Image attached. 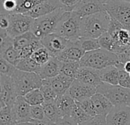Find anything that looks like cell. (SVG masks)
I'll return each mask as SVG.
<instances>
[{"label":"cell","instance_id":"1","mask_svg":"<svg viewBox=\"0 0 130 125\" xmlns=\"http://www.w3.org/2000/svg\"><path fill=\"white\" fill-rule=\"evenodd\" d=\"M110 16L107 11L82 18L81 37L98 39L108 31Z\"/></svg>","mask_w":130,"mask_h":125},{"label":"cell","instance_id":"2","mask_svg":"<svg viewBox=\"0 0 130 125\" xmlns=\"http://www.w3.org/2000/svg\"><path fill=\"white\" fill-rule=\"evenodd\" d=\"M80 65L83 67L101 70L111 66L118 68L120 63L117 53L101 48L85 53L80 61Z\"/></svg>","mask_w":130,"mask_h":125},{"label":"cell","instance_id":"3","mask_svg":"<svg viewBox=\"0 0 130 125\" xmlns=\"http://www.w3.org/2000/svg\"><path fill=\"white\" fill-rule=\"evenodd\" d=\"M81 21L82 18L75 11H66L55 33L71 42H77L81 38Z\"/></svg>","mask_w":130,"mask_h":125},{"label":"cell","instance_id":"4","mask_svg":"<svg viewBox=\"0 0 130 125\" xmlns=\"http://www.w3.org/2000/svg\"><path fill=\"white\" fill-rule=\"evenodd\" d=\"M66 11H67L65 8H61L52 13L35 19L31 31L39 40L55 33L58 24Z\"/></svg>","mask_w":130,"mask_h":125},{"label":"cell","instance_id":"5","mask_svg":"<svg viewBox=\"0 0 130 125\" xmlns=\"http://www.w3.org/2000/svg\"><path fill=\"white\" fill-rule=\"evenodd\" d=\"M18 96H24L34 89H40L43 79L39 74L16 70L11 76Z\"/></svg>","mask_w":130,"mask_h":125},{"label":"cell","instance_id":"6","mask_svg":"<svg viewBox=\"0 0 130 125\" xmlns=\"http://www.w3.org/2000/svg\"><path fill=\"white\" fill-rule=\"evenodd\" d=\"M97 91L106 96L114 107H130V89L103 82L98 87Z\"/></svg>","mask_w":130,"mask_h":125},{"label":"cell","instance_id":"7","mask_svg":"<svg viewBox=\"0 0 130 125\" xmlns=\"http://www.w3.org/2000/svg\"><path fill=\"white\" fill-rule=\"evenodd\" d=\"M35 19L25 14L10 15V26L6 31L8 36L14 38L21 34L31 31Z\"/></svg>","mask_w":130,"mask_h":125},{"label":"cell","instance_id":"8","mask_svg":"<svg viewBox=\"0 0 130 125\" xmlns=\"http://www.w3.org/2000/svg\"><path fill=\"white\" fill-rule=\"evenodd\" d=\"M110 16L119 21L124 28L130 31V3L114 0L105 5Z\"/></svg>","mask_w":130,"mask_h":125},{"label":"cell","instance_id":"9","mask_svg":"<svg viewBox=\"0 0 130 125\" xmlns=\"http://www.w3.org/2000/svg\"><path fill=\"white\" fill-rule=\"evenodd\" d=\"M0 57L15 67L21 60L19 52L14 47L13 38L3 29L0 30Z\"/></svg>","mask_w":130,"mask_h":125},{"label":"cell","instance_id":"10","mask_svg":"<svg viewBox=\"0 0 130 125\" xmlns=\"http://www.w3.org/2000/svg\"><path fill=\"white\" fill-rule=\"evenodd\" d=\"M18 95L11 77L0 74V108L13 106Z\"/></svg>","mask_w":130,"mask_h":125},{"label":"cell","instance_id":"11","mask_svg":"<svg viewBox=\"0 0 130 125\" xmlns=\"http://www.w3.org/2000/svg\"><path fill=\"white\" fill-rule=\"evenodd\" d=\"M42 45L47 49L53 57H57L62 51H64L72 42L53 33L49 34L40 40Z\"/></svg>","mask_w":130,"mask_h":125},{"label":"cell","instance_id":"12","mask_svg":"<svg viewBox=\"0 0 130 125\" xmlns=\"http://www.w3.org/2000/svg\"><path fill=\"white\" fill-rule=\"evenodd\" d=\"M105 11V5H104L100 0H80L72 8V11L77 13L81 18L90 16Z\"/></svg>","mask_w":130,"mask_h":125},{"label":"cell","instance_id":"13","mask_svg":"<svg viewBox=\"0 0 130 125\" xmlns=\"http://www.w3.org/2000/svg\"><path fill=\"white\" fill-rule=\"evenodd\" d=\"M97 92V88L86 85L77 79H75L72 83L67 94L75 100V102H79L91 98Z\"/></svg>","mask_w":130,"mask_h":125},{"label":"cell","instance_id":"14","mask_svg":"<svg viewBox=\"0 0 130 125\" xmlns=\"http://www.w3.org/2000/svg\"><path fill=\"white\" fill-rule=\"evenodd\" d=\"M12 113L16 124L31 122L30 105L25 101L24 96H18L13 106Z\"/></svg>","mask_w":130,"mask_h":125},{"label":"cell","instance_id":"15","mask_svg":"<svg viewBox=\"0 0 130 125\" xmlns=\"http://www.w3.org/2000/svg\"><path fill=\"white\" fill-rule=\"evenodd\" d=\"M106 118L107 125H129L130 107H114Z\"/></svg>","mask_w":130,"mask_h":125},{"label":"cell","instance_id":"16","mask_svg":"<svg viewBox=\"0 0 130 125\" xmlns=\"http://www.w3.org/2000/svg\"><path fill=\"white\" fill-rule=\"evenodd\" d=\"M61 8H64V6L61 3L60 0H45L43 2L37 5L26 15L30 16L34 19H37L38 18L52 13Z\"/></svg>","mask_w":130,"mask_h":125},{"label":"cell","instance_id":"17","mask_svg":"<svg viewBox=\"0 0 130 125\" xmlns=\"http://www.w3.org/2000/svg\"><path fill=\"white\" fill-rule=\"evenodd\" d=\"M75 79L97 89L103 83L99 76V70L83 66L80 67Z\"/></svg>","mask_w":130,"mask_h":125},{"label":"cell","instance_id":"18","mask_svg":"<svg viewBox=\"0 0 130 125\" xmlns=\"http://www.w3.org/2000/svg\"><path fill=\"white\" fill-rule=\"evenodd\" d=\"M74 80V79L69 78L62 74H59L54 78L43 80V82L50 85L56 92L58 96H60L67 94Z\"/></svg>","mask_w":130,"mask_h":125},{"label":"cell","instance_id":"19","mask_svg":"<svg viewBox=\"0 0 130 125\" xmlns=\"http://www.w3.org/2000/svg\"><path fill=\"white\" fill-rule=\"evenodd\" d=\"M85 52L77 42H72V44L62 51L56 58L62 62H80Z\"/></svg>","mask_w":130,"mask_h":125},{"label":"cell","instance_id":"20","mask_svg":"<svg viewBox=\"0 0 130 125\" xmlns=\"http://www.w3.org/2000/svg\"><path fill=\"white\" fill-rule=\"evenodd\" d=\"M110 34V33H109ZM117 44L116 53H121L130 49V31L123 27L110 34Z\"/></svg>","mask_w":130,"mask_h":125},{"label":"cell","instance_id":"21","mask_svg":"<svg viewBox=\"0 0 130 125\" xmlns=\"http://www.w3.org/2000/svg\"><path fill=\"white\" fill-rule=\"evenodd\" d=\"M61 61L56 57H52L50 60L41 66L39 76L43 80L54 78L60 74Z\"/></svg>","mask_w":130,"mask_h":125},{"label":"cell","instance_id":"22","mask_svg":"<svg viewBox=\"0 0 130 125\" xmlns=\"http://www.w3.org/2000/svg\"><path fill=\"white\" fill-rule=\"evenodd\" d=\"M94 102L96 112L98 115L107 116V115L113 109L114 106L110 102V100L104 95L97 92L91 97Z\"/></svg>","mask_w":130,"mask_h":125},{"label":"cell","instance_id":"23","mask_svg":"<svg viewBox=\"0 0 130 125\" xmlns=\"http://www.w3.org/2000/svg\"><path fill=\"white\" fill-rule=\"evenodd\" d=\"M55 103L61 118L69 116L76 105L75 100H74L68 94L58 96L57 99L55 101Z\"/></svg>","mask_w":130,"mask_h":125},{"label":"cell","instance_id":"24","mask_svg":"<svg viewBox=\"0 0 130 125\" xmlns=\"http://www.w3.org/2000/svg\"><path fill=\"white\" fill-rule=\"evenodd\" d=\"M99 76L101 81L104 83L111 86L119 85V69L115 66L99 70Z\"/></svg>","mask_w":130,"mask_h":125},{"label":"cell","instance_id":"25","mask_svg":"<svg viewBox=\"0 0 130 125\" xmlns=\"http://www.w3.org/2000/svg\"><path fill=\"white\" fill-rule=\"evenodd\" d=\"M42 105L44 110L45 118L50 122L56 124L62 118L58 112L55 102H44Z\"/></svg>","mask_w":130,"mask_h":125},{"label":"cell","instance_id":"26","mask_svg":"<svg viewBox=\"0 0 130 125\" xmlns=\"http://www.w3.org/2000/svg\"><path fill=\"white\" fill-rule=\"evenodd\" d=\"M41 66H42L39 65L34 59L30 57L26 59H21L18 64L16 66V69L23 72L34 73L39 74Z\"/></svg>","mask_w":130,"mask_h":125},{"label":"cell","instance_id":"27","mask_svg":"<svg viewBox=\"0 0 130 125\" xmlns=\"http://www.w3.org/2000/svg\"><path fill=\"white\" fill-rule=\"evenodd\" d=\"M35 35L33 34L32 31L27 32L25 34H21L14 38H13V42H14V47L17 50H20L23 49L24 47L30 45L34 40H37Z\"/></svg>","mask_w":130,"mask_h":125},{"label":"cell","instance_id":"28","mask_svg":"<svg viewBox=\"0 0 130 125\" xmlns=\"http://www.w3.org/2000/svg\"><path fill=\"white\" fill-rule=\"evenodd\" d=\"M80 67V62H62L60 74L75 79Z\"/></svg>","mask_w":130,"mask_h":125},{"label":"cell","instance_id":"29","mask_svg":"<svg viewBox=\"0 0 130 125\" xmlns=\"http://www.w3.org/2000/svg\"><path fill=\"white\" fill-rule=\"evenodd\" d=\"M44 1L45 0H17L18 5L14 13L26 15Z\"/></svg>","mask_w":130,"mask_h":125},{"label":"cell","instance_id":"30","mask_svg":"<svg viewBox=\"0 0 130 125\" xmlns=\"http://www.w3.org/2000/svg\"><path fill=\"white\" fill-rule=\"evenodd\" d=\"M78 43L85 53L90 52V51H94V50L101 48V45H100L99 40L95 39V38L81 37L78 40Z\"/></svg>","mask_w":130,"mask_h":125},{"label":"cell","instance_id":"31","mask_svg":"<svg viewBox=\"0 0 130 125\" xmlns=\"http://www.w3.org/2000/svg\"><path fill=\"white\" fill-rule=\"evenodd\" d=\"M69 116L73 119V121L78 125L82 124L83 123H85V121H88L90 118H92V117L89 116L88 115H87L85 113V112L81 108V106L77 102Z\"/></svg>","mask_w":130,"mask_h":125},{"label":"cell","instance_id":"32","mask_svg":"<svg viewBox=\"0 0 130 125\" xmlns=\"http://www.w3.org/2000/svg\"><path fill=\"white\" fill-rule=\"evenodd\" d=\"M25 101L30 105H43V102H45L44 98L43 96V94L40 91V89H34L26 94L24 96Z\"/></svg>","mask_w":130,"mask_h":125},{"label":"cell","instance_id":"33","mask_svg":"<svg viewBox=\"0 0 130 125\" xmlns=\"http://www.w3.org/2000/svg\"><path fill=\"white\" fill-rule=\"evenodd\" d=\"M98 40L100 42L101 47L102 49H104L107 51L116 53V50H117L116 42L108 32H106L105 34L101 35L98 38Z\"/></svg>","mask_w":130,"mask_h":125},{"label":"cell","instance_id":"34","mask_svg":"<svg viewBox=\"0 0 130 125\" xmlns=\"http://www.w3.org/2000/svg\"><path fill=\"white\" fill-rule=\"evenodd\" d=\"M52 57H53L51 56L50 53L43 46L37 50L31 57V58L34 59L40 66H43L48 63Z\"/></svg>","mask_w":130,"mask_h":125},{"label":"cell","instance_id":"35","mask_svg":"<svg viewBox=\"0 0 130 125\" xmlns=\"http://www.w3.org/2000/svg\"><path fill=\"white\" fill-rule=\"evenodd\" d=\"M16 124L12 113L11 106H5L0 108V125Z\"/></svg>","mask_w":130,"mask_h":125},{"label":"cell","instance_id":"36","mask_svg":"<svg viewBox=\"0 0 130 125\" xmlns=\"http://www.w3.org/2000/svg\"><path fill=\"white\" fill-rule=\"evenodd\" d=\"M41 47H43V45H42V43H41L40 40L37 39V40H34L30 45L24 47L23 49H21V50H20L18 51L21 59H26V58L31 57L33 53L37 50L40 48Z\"/></svg>","mask_w":130,"mask_h":125},{"label":"cell","instance_id":"37","mask_svg":"<svg viewBox=\"0 0 130 125\" xmlns=\"http://www.w3.org/2000/svg\"><path fill=\"white\" fill-rule=\"evenodd\" d=\"M40 89L43 94L45 102H55L57 99L58 95L50 85L43 82V86Z\"/></svg>","mask_w":130,"mask_h":125},{"label":"cell","instance_id":"38","mask_svg":"<svg viewBox=\"0 0 130 125\" xmlns=\"http://www.w3.org/2000/svg\"><path fill=\"white\" fill-rule=\"evenodd\" d=\"M80 106L81 108L85 112V113L87 115H88L91 117H94L97 116V112H96V109L94 105V102L91 99V98L90 99H87L85 100H83L82 102H76Z\"/></svg>","mask_w":130,"mask_h":125},{"label":"cell","instance_id":"39","mask_svg":"<svg viewBox=\"0 0 130 125\" xmlns=\"http://www.w3.org/2000/svg\"><path fill=\"white\" fill-rule=\"evenodd\" d=\"M16 70L17 69L14 66L3 58H0V74L11 77Z\"/></svg>","mask_w":130,"mask_h":125},{"label":"cell","instance_id":"40","mask_svg":"<svg viewBox=\"0 0 130 125\" xmlns=\"http://www.w3.org/2000/svg\"><path fill=\"white\" fill-rule=\"evenodd\" d=\"M30 118L32 121L43 120L45 118L44 110L42 105L30 106Z\"/></svg>","mask_w":130,"mask_h":125},{"label":"cell","instance_id":"41","mask_svg":"<svg viewBox=\"0 0 130 125\" xmlns=\"http://www.w3.org/2000/svg\"><path fill=\"white\" fill-rule=\"evenodd\" d=\"M119 86L130 89V74L124 69L119 70Z\"/></svg>","mask_w":130,"mask_h":125},{"label":"cell","instance_id":"42","mask_svg":"<svg viewBox=\"0 0 130 125\" xmlns=\"http://www.w3.org/2000/svg\"><path fill=\"white\" fill-rule=\"evenodd\" d=\"M10 13L1 9L0 14V28L7 31L10 26Z\"/></svg>","mask_w":130,"mask_h":125},{"label":"cell","instance_id":"43","mask_svg":"<svg viewBox=\"0 0 130 125\" xmlns=\"http://www.w3.org/2000/svg\"><path fill=\"white\" fill-rule=\"evenodd\" d=\"M81 125H107V118L106 116L102 115H97L92 117L88 121H85Z\"/></svg>","mask_w":130,"mask_h":125},{"label":"cell","instance_id":"44","mask_svg":"<svg viewBox=\"0 0 130 125\" xmlns=\"http://www.w3.org/2000/svg\"><path fill=\"white\" fill-rule=\"evenodd\" d=\"M18 3L17 1L14 0H5L2 3V10L12 14L14 13V11H15L16 8H17Z\"/></svg>","mask_w":130,"mask_h":125},{"label":"cell","instance_id":"45","mask_svg":"<svg viewBox=\"0 0 130 125\" xmlns=\"http://www.w3.org/2000/svg\"><path fill=\"white\" fill-rule=\"evenodd\" d=\"M79 1L80 0H60L67 11H72V8L79 2Z\"/></svg>","mask_w":130,"mask_h":125},{"label":"cell","instance_id":"46","mask_svg":"<svg viewBox=\"0 0 130 125\" xmlns=\"http://www.w3.org/2000/svg\"><path fill=\"white\" fill-rule=\"evenodd\" d=\"M55 125H78L70 116H66L62 118Z\"/></svg>","mask_w":130,"mask_h":125},{"label":"cell","instance_id":"47","mask_svg":"<svg viewBox=\"0 0 130 125\" xmlns=\"http://www.w3.org/2000/svg\"><path fill=\"white\" fill-rule=\"evenodd\" d=\"M31 122L34 123V125H55V124L50 122L47 119L44 118L43 120H36V121H32Z\"/></svg>","mask_w":130,"mask_h":125},{"label":"cell","instance_id":"48","mask_svg":"<svg viewBox=\"0 0 130 125\" xmlns=\"http://www.w3.org/2000/svg\"><path fill=\"white\" fill-rule=\"evenodd\" d=\"M123 69H124V70H126L127 73H130V61L127 62V63L123 66Z\"/></svg>","mask_w":130,"mask_h":125},{"label":"cell","instance_id":"49","mask_svg":"<svg viewBox=\"0 0 130 125\" xmlns=\"http://www.w3.org/2000/svg\"><path fill=\"white\" fill-rule=\"evenodd\" d=\"M104 5H107V4H109V3H110V2H112L113 1H114V0H100Z\"/></svg>","mask_w":130,"mask_h":125},{"label":"cell","instance_id":"50","mask_svg":"<svg viewBox=\"0 0 130 125\" xmlns=\"http://www.w3.org/2000/svg\"><path fill=\"white\" fill-rule=\"evenodd\" d=\"M118 1H123V2H126L130 3V0H118Z\"/></svg>","mask_w":130,"mask_h":125},{"label":"cell","instance_id":"51","mask_svg":"<svg viewBox=\"0 0 130 125\" xmlns=\"http://www.w3.org/2000/svg\"><path fill=\"white\" fill-rule=\"evenodd\" d=\"M4 1H5V0H1V2H2H2H4Z\"/></svg>","mask_w":130,"mask_h":125},{"label":"cell","instance_id":"52","mask_svg":"<svg viewBox=\"0 0 130 125\" xmlns=\"http://www.w3.org/2000/svg\"><path fill=\"white\" fill-rule=\"evenodd\" d=\"M14 1H17V0H14Z\"/></svg>","mask_w":130,"mask_h":125},{"label":"cell","instance_id":"53","mask_svg":"<svg viewBox=\"0 0 130 125\" xmlns=\"http://www.w3.org/2000/svg\"><path fill=\"white\" fill-rule=\"evenodd\" d=\"M129 125H130V124H129Z\"/></svg>","mask_w":130,"mask_h":125},{"label":"cell","instance_id":"54","mask_svg":"<svg viewBox=\"0 0 130 125\" xmlns=\"http://www.w3.org/2000/svg\"><path fill=\"white\" fill-rule=\"evenodd\" d=\"M129 74H130V73H129Z\"/></svg>","mask_w":130,"mask_h":125}]
</instances>
